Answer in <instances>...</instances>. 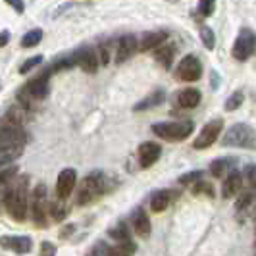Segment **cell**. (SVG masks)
I'll list each match as a JSON object with an SVG mask.
<instances>
[{
	"label": "cell",
	"instance_id": "6da1fadb",
	"mask_svg": "<svg viewBox=\"0 0 256 256\" xmlns=\"http://www.w3.org/2000/svg\"><path fill=\"white\" fill-rule=\"evenodd\" d=\"M27 181H29L27 176L18 178L12 183V187L8 189L6 196H4L6 212L16 222H26L27 220V202H29V189H27L29 183Z\"/></svg>",
	"mask_w": 256,
	"mask_h": 256
},
{
	"label": "cell",
	"instance_id": "7a4b0ae2",
	"mask_svg": "<svg viewBox=\"0 0 256 256\" xmlns=\"http://www.w3.org/2000/svg\"><path fill=\"white\" fill-rule=\"evenodd\" d=\"M192 131H194V124L189 122V120H181V122H160V124H154L152 126L154 135L170 142L185 141L187 137H191Z\"/></svg>",
	"mask_w": 256,
	"mask_h": 256
},
{
	"label": "cell",
	"instance_id": "3957f363",
	"mask_svg": "<svg viewBox=\"0 0 256 256\" xmlns=\"http://www.w3.org/2000/svg\"><path fill=\"white\" fill-rule=\"evenodd\" d=\"M50 74L52 68H46L44 72H40L37 77H33L26 87L20 90L18 96H20V100L24 104V108H29L31 100H42L44 96H48V90H50L48 79H50Z\"/></svg>",
	"mask_w": 256,
	"mask_h": 256
},
{
	"label": "cell",
	"instance_id": "277c9868",
	"mask_svg": "<svg viewBox=\"0 0 256 256\" xmlns=\"http://www.w3.org/2000/svg\"><path fill=\"white\" fill-rule=\"evenodd\" d=\"M222 144L224 146L252 148V150H256V129L252 126H248V124H235L224 135Z\"/></svg>",
	"mask_w": 256,
	"mask_h": 256
},
{
	"label": "cell",
	"instance_id": "5b68a950",
	"mask_svg": "<svg viewBox=\"0 0 256 256\" xmlns=\"http://www.w3.org/2000/svg\"><path fill=\"white\" fill-rule=\"evenodd\" d=\"M106 191V178L102 172H90L89 176H85V180L79 183L77 189V204L85 206L90 200H94L96 196H100Z\"/></svg>",
	"mask_w": 256,
	"mask_h": 256
},
{
	"label": "cell",
	"instance_id": "8992f818",
	"mask_svg": "<svg viewBox=\"0 0 256 256\" xmlns=\"http://www.w3.org/2000/svg\"><path fill=\"white\" fill-rule=\"evenodd\" d=\"M27 142V133L22 126H16L4 120L0 126V148H24Z\"/></svg>",
	"mask_w": 256,
	"mask_h": 256
},
{
	"label": "cell",
	"instance_id": "52a82bcc",
	"mask_svg": "<svg viewBox=\"0 0 256 256\" xmlns=\"http://www.w3.org/2000/svg\"><path fill=\"white\" fill-rule=\"evenodd\" d=\"M256 48V35L250 31V29H241L239 31V35L235 38V42H233V58L235 60H239V62H244V60H248L250 56H252V52Z\"/></svg>",
	"mask_w": 256,
	"mask_h": 256
},
{
	"label": "cell",
	"instance_id": "ba28073f",
	"mask_svg": "<svg viewBox=\"0 0 256 256\" xmlns=\"http://www.w3.org/2000/svg\"><path fill=\"white\" fill-rule=\"evenodd\" d=\"M46 214H48V206H46V185L38 183L37 187L33 189L31 194V216L33 222L37 224L38 228L46 226Z\"/></svg>",
	"mask_w": 256,
	"mask_h": 256
},
{
	"label": "cell",
	"instance_id": "9c48e42d",
	"mask_svg": "<svg viewBox=\"0 0 256 256\" xmlns=\"http://www.w3.org/2000/svg\"><path fill=\"white\" fill-rule=\"evenodd\" d=\"M222 129H224V120L216 118V120L208 122L204 128L200 129V133H198V137L194 139L192 146H194L196 150H202V148H208V146H212L214 142L218 141Z\"/></svg>",
	"mask_w": 256,
	"mask_h": 256
},
{
	"label": "cell",
	"instance_id": "30bf717a",
	"mask_svg": "<svg viewBox=\"0 0 256 256\" xmlns=\"http://www.w3.org/2000/svg\"><path fill=\"white\" fill-rule=\"evenodd\" d=\"M200 76H202V64H200V60L194 54L183 56V60H181L178 70H176V77L181 79V81L192 83V81H198Z\"/></svg>",
	"mask_w": 256,
	"mask_h": 256
},
{
	"label": "cell",
	"instance_id": "8fae6325",
	"mask_svg": "<svg viewBox=\"0 0 256 256\" xmlns=\"http://www.w3.org/2000/svg\"><path fill=\"white\" fill-rule=\"evenodd\" d=\"M135 252V244L133 241L128 243H118V244H106V243H96L92 246V256H133Z\"/></svg>",
	"mask_w": 256,
	"mask_h": 256
},
{
	"label": "cell",
	"instance_id": "7c38bea8",
	"mask_svg": "<svg viewBox=\"0 0 256 256\" xmlns=\"http://www.w3.org/2000/svg\"><path fill=\"white\" fill-rule=\"evenodd\" d=\"M74 58H76V66H79L83 72H87V74H96L98 64H100V58L96 56L94 48H90V46H79V48L74 52Z\"/></svg>",
	"mask_w": 256,
	"mask_h": 256
},
{
	"label": "cell",
	"instance_id": "4fadbf2b",
	"mask_svg": "<svg viewBox=\"0 0 256 256\" xmlns=\"http://www.w3.org/2000/svg\"><path fill=\"white\" fill-rule=\"evenodd\" d=\"M0 246L4 250H12L16 254H27L33 248V241L26 235H4L0 237Z\"/></svg>",
	"mask_w": 256,
	"mask_h": 256
},
{
	"label": "cell",
	"instance_id": "5bb4252c",
	"mask_svg": "<svg viewBox=\"0 0 256 256\" xmlns=\"http://www.w3.org/2000/svg\"><path fill=\"white\" fill-rule=\"evenodd\" d=\"M76 183H77V174L74 168H66L60 172L58 180H56V194L60 200H66L74 189H76Z\"/></svg>",
	"mask_w": 256,
	"mask_h": 256
},
{
	"label": "cell",
	"instance_id": "9a60e30c",
	"mask_svg": "<svg viewBox=\"0 0 256 256\" xmlns=\"http://www.w3.org/2000/svg\"><path fill=\"white\" fill-rule=\"evenodd\" d=\"M160 154H162V146H160L158 142H154V141L141 142V146H139V150H137L139 166H141L142 170H148V168L154 166V164L158 162Z\"/></svg>",
	"mask_w": 256,
	"mask_h": 256
},
{
	"label": "cell",
	"instance_id": "2e32d148",
	"mask_svg": "<svg viewBox=\"0 0 256 256\" xmlns=\"http://www.w3.org/2000/svg\"><path fill=\"white\" fill-rule=\"evenodd\" d=\"M135 50H137V38H135V35H124L118 40V46H116V62L118 64L128 62L129 58L135 54Z\"/></svg>",
	"mask_w": 256,
	"mask_h": 256
},
{
	"label": "cell",
	"instance_id": "e0dca14e",
	"mask_svg": "<svg viewBox=\"0 0 256 256\" xmlns=\"http://www.w3.org/2000/svg\"><path fill=\"white\" fill-rule=\"evenodd\" d=\"M168 37H170L168 29H156V31H150V33H146V35L141 38L139 50L146 52V50H152V48H158V46H162V44L166 42Z\"/></svg>",
	"mask_w": 256,
	"mask_h": 256
},
{
	"label": "cell",
	"instance_id": "ac0fdd59",
	"mask_svg": "<svg viewBox=\"0 0 256 256\" xmlns=\"http://www.w3.org/2000/svg\"><path fill=\"white\" fill-rule=\"evenodd\" d=\"M241 187H243V176L233 170L226 176V180L222 183V196L224 198H233L237 192L241 191Z\"/></svg>",
	"mask_w": 256,
	"mask_h": 256
},
{
	"label": "cell",
	"instance_id": "d6986e66",
	"mask_svg": "<svg viewBox=\"0 0 256 256\" xmlns=\"http://www.w3.org/2000/svg\"><path fill=\"white\" fill-rule=\"evenodd\" d=\"M133 230L139 237H148L150 235V220H148V214L142 210V208H137L133 212Z\"/></svg>",
	"mask_w": 256,
	"mask_h": 256
},
{
	"label": "cell",
	"instance_id": "ffe728a7",
	"mask_svg": "<svg viewBox=\"0 0 256 256\" xmlns=\"http://www.w3.org/2000/svg\"><path fill=\"white\" fill-rule=\"evenodd\" d=\"M174 196H176V192L168 191V189L156 191L152 194V198H150V208H152V212H156V214H158V212H164L168 206L172 204Z\"/></svg>",
	"mask_w": 256,
	"mask_h": 256
},
{
	"label": "cell",
	"instance_id": "44dd1931",
	"mask_svg": "<svg viewBox=\"0 0 256 256\" xmlns=\"http://www.w3.org/2000/svg\"><path fill=\"white\" fill-rule=\"evenodd\" d=\"M200 90L198 89H183L178 92V104H180L181 108H196L198 102H200Z\"/></svg>",
	"mask_w": 256,
	"mask_h": 256
},
{
	"label": "cell",
	"instance_id": "7402d4cb",
	"mask_svg": "<svg viewBox=\"0 0 256 256\" xmlns=\"http://www.w3.org/2000/svg\"><path fill=\"white\" fill-rule=\"evenodd\" d=\"M166 100V92L164 90H152L148 96H144L141 102H137L133 106L135 112H142V110H148V108H154V106H160V104Z\"/></svg>",
	"mask_w": 256,
	"mask_h": 256
},
{
	"label": "cell",
	"instance_id": "603a6c76",
	"mask_svg": "<svg viewBox=\"0 0 256 256\" xmlns=\"http://www.w3.org/2000/svg\"><path fill=\"white\" fill-rule=\"evenodd\" d=\"M235 166V158H218L210 164V174L214 178H226L230 172H233L231 168Z\"/></svg>",
	"mask_w": 256,
	"mask_h": 256
},
{
	"label": "cell",
	"instance_id": "cb8c5ba5",
	"mask_svg": "<svg viewBox=\"0 0 256 256\" xmlns=\"http://www.w3.org/2000/svg\"><path fill=\"white\" fill-rule=\"evenodd\" d=\"M16 176H18V168L16 166L0 170V196H2V200H4L8 189L12 187V183L16 181Z\"/></svg>",
	"mask_w": 256,
	"mask_h": 256
},
{
	"label": "cell",
	"instance_id": "d4e9b609",
	"mask_svg": "<svg viewBox=\"0 0 256 256\" xmlns=\"http://www.w3.org/2000/svg\"><path fill=\"white\" fill-rule=\"evenodd\" d=\"M174 54H176V46L174 44H162L158 48H154V58L158 60V64L170 68L172 60H174Z\"/></svg>",
	"mask_w": 256,
	"mask_h": 256
},
{
	"label": "cell",
	"instance_id": "484cf974",
	"mask_svg": "<svg viewBox=\"0 0 256 256\" xmlns=\"http://www.w3.org/2000/svg\"><path fill=\"white\" fill-rule=\"evenodd\" d=\"M22 150L24 148H0V170L14 164L22 156Z\"/></svg>",
	"mask_w": 256,
	"mask_h": 256
},
{
	"label": "cell",
	"instance_id": "4316f807",
	"mask_svg": "<svg viewBox=\"0 0 256 256\" xmlns=\"http://www.w3.org/2000/svg\"><path fill=\"white\" fill-rule=\"evenodd\" d=\"M108 235H110L112 239H116L118 243H128V241H131V235H129V230H128V226H126V222H120L118 226H114L112 230L108 231Z\"/></svg>",
	"mask_w": 256,
	"mask_h": 256
},
{
	"label": "cell",
	"instance_id": "83f0119b",
	"mask_svg": "<svg viewBox=\"0 0 256 256\" xmlns=\"http://www.w3.org/2000/svg\"><path fill=\"white\" fill-rule=\"evenodd\" d=\"M40 40H42V31L40 29H31L22 38V46L24 48H33V46H37Z\"/></svg>",
	"mask_w": 256,
	"mask_h": 256
},
{
	"label": "cell",
	"instance_id": "f1b7e54d",
	"mask_svg": "<svg viewBox=\"0 0 256 256\" xmlns=\"http://www.w3.org/2000/svg\"><path fill=\"white\" fill-rule=\"evenodd\" d=\"M200 38H202V44H204L208 50H212L216 46V37H214V31L208 26L200 27Z\"/></svg>",
	"mask_w": 256,
	"mask_h": 256
},
{
	"label": "cell",
	"instance_id": "f546056e",
	"mask_svg": "<svg viewBox=\"0 0 256 256\" xmlns=\"http://www.w3.org/2000/svg\"><path fill=\"white\" fill-rule=\"evenodd\" d=\"M243 100H244L243 90H235V92L231 94L230 98L226 100V110H228V112H233V110H237V108L243 104Z\"/></svg>",
	"mask_w": 256,
	"mask_h": 256
},
{
	"label": "cell",
	"instance_id": "4dcf8cb0",
	"mask_svg": "<svg viewBox=\"0 0 256 256\" xmlns=\"http://www.w3.org/2000/svg\"><path fill=\"white\" fill-rule=\"evenodd\" d=\"M254 192H244V194H241L239 198H237V204H235V208H237V212H244V210H248L250 206H252V202H254Z\"/></svg>",
	"mask_w": 256,
	"mask_h": 256
},
{
	"label": "cell",
	"instance_id": "1f68e13d",
	"mask_svg": "<svg viewBox=\"0 0 256 256\" xmlns=\"http://www.w3.org/2000/svg\"><path fill=\"white\" fill-rule=\"evenodd\" d=\"M200 178H202V172H200V170H194V172H187V174H183V176L180 178V183L187 187V185H194V183H198Z\"/></svg>",
	"mask_w": 256,
	"mask_h": 256
},
{
	"label": "cell",
	"instance_id": "d6a6232c",
	"mask_svg": "<svg viewBox=\"0 0 256 256\" xmlns=\"http://www.w3.org/2000/svg\"><path fill=\"white\" fill-rule=\"evenodd\" d=\"M40 62H42V56H40V54L33 56V58H29V60H26L24 64L20 66V74H22V76H26V74H29L33 68H37Z\"/></svg>",
	"mask_w": 256,
	"mask_h": 256
},
{
	"label": "cell",
	"instance_id": "836d02e7",
	"mask_svg": "<svg viewBox=\"0 0 256 256\" xmlns=\"http://www.w3.org/2000/svg\"><path fill=\"white\" fill-rule=\"evenodd\" d=\"M214 8H216V0H200V4H198V12H200L202 18L212 16Z\"/></svg>",
	"mask_w": 256,
	"mask_h": 256
},
{
	"label": "cell",
	"instance_id": "e575fe53",
	"mask_svg": "<svg viewBox=\"0 0 256 256\" xmlns=\"http://www.w3.org/2000/svg\"><path fill=\"white\" fill-rule=\"evenodd\" d=\"M192 192H194V194H202V192H206L208 196H214V189H212V185H210V183H206V181H198V183H194V185H192Z\"/></svg>",
	"mask_w": 256,
	"mask_h": 256
},
{
	"label": "cell",
	"instance_id": "d590c367",
	"mask_svg": "<svg viewBox=\"0 0 256 256\" xmlns=\"http://www.w3.org/2000/svg\"><path fill=\"white\" fill-rule=\"evenodd\" d=\"M244 180L252 189H256V164H248L244 168Z\"/></svg>",
	"mask_w": 256,
	"mask_h": 256
},
{
	"label": "cell",
	"instance_id": "8d00e7d4",
	"mask_svg": "<svg viewBox=\"0 0 256 256\" xmlns=\"http://www.w3.org/2000/svg\"><path fill=\"white\" fill-rule=\"evenodd\" d=\"M38 256H56V246L50 241H42L40 243V252Z\"/></svg>",
	"mask_w": 256,
	"mask_h": 256
},
{
	"label": "cell",
	"instance_id": "74e56055",
	"mask_svg": "<svg viewBox=\"0 0 256 256\" xmlns=\"http://www.w3.org/2000/svg\"><path fill=\"white\" fill-rule=\"evenodd\" d=\"M48 212H50V214H52V218H54V220H58V222H60V220H64V218H66V210H64V208H62V206L58 208V202H54V204H50V210H48Z\"/></svg>",
	"mask_w": 256,
	"mask_h": 256
},
{
	"label": "cell",
	"instance_id": "f35d334b",
	"mask_svg": "<svg viewBox=\"0 0 256 256\" xmlns=\"http://www.w3.org/2000/svg\"><path fill=\"white\" fill-rule=\"evenodd\" d=\"M10 6H12L14 10L18 14H24V10H26V4H24V0H6Z\"/></svg>",
	"mask_w": 256,
	"mask_h": 256
},
{
	"label": "cell",
	"instance_id": "ab89813d",
	"mask_svg": "<svg viewBox=\"0 0 256 256\" xmlns=\"http://www.w3.org/2000/svg\"><path fill=\"white\" fill-rule=\"evenodd\" d=\"M8 40H10V35L4 31V33H0V46H6L8 44Z\"/></svg>",
	"mask_w": 256,
	"mask_h": 256
},
{
	"label": "cell",
	"instance_id": "60d3db41",
	"mask_svg": "<svg viewBox=\"0 0 256 256\" xmlns=\"http://www.w3.org/2000/svg\"><path fill=\"white\" fill-rule=\"evenodd\" d=\"M254 222H256V220H254Z\"/></svg>",
	"mask_w": 256,
	"mask_h": 256
}]
</instances>
